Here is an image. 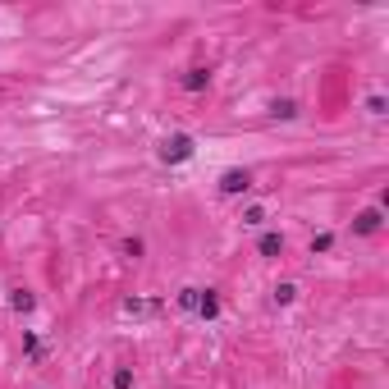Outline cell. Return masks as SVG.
<instances>
[{
	"label": "cell",
	"mask_w": 389,
	"mask_h": 389,
	"mask_svg": "<svg viewBox=\"0 0 389 389\" xmlns=\"http://www.w3.org/2000/svg\"><path fill=\"white\" fill-rule=\"evenodd\" d=\"M188 156H192V138H188V133H174V138L161 142V161L165 165H179V161H188Z\"/></svg>",
	"instance_id": "cell-1"
},
{
	"label": "cell",
	"mask_w": 389,
	"mask_h": 389,
	"mask_svg": "<svg viewBox=\"0 0 389 389\" xmlns=\"http://www.w3.org/2000/svg\"><path fill=\"white\" fill-rule=\"evenodd\" d=\"M248 188H252L248 170H225V174H220V192H229V197H234V192H248Z\"/></svg>",
	"instance_id": "cell-2"
},
{
	"label": "cell",
	"mask_w": 389,
	"mask_h": 389,
	"mask_svg": "<svg viewBox=\"0 0 389 389\" xmlns=\"http://www.w3.org/2000/svg\"><path fill=\"white\" fill-rule=\"evenodd\" d=\"M376 229H380V211H376V206H371V211H362L357 220H352V234H376Z\"/></svg>",
	"instance_id": "cell-3"
},
{
	"label": "cell",
	"mask_w": 389,
	"mask_h": 389,
	"mask_svg": "<svg viewBox=\"0 0 389 389\" xmlns=\"http://www.w3.org/2000/svg\"><path fill=\"white\" fill-rule=\"evenodd\" d=\"M257 252H261V257H279V252H284V239H279V234H261Z\"/></svg>",
	"instance_id": "cell-4"
},
{
	"label": "cell",
	"mask_w": 389,
	"mask_h": 389,
	"mask_svg": "<svg viewBox=\"0 0 389 389\" xmlns=\"http://www.w3.org/2000/svg\"><path fill=\"white\" fill-rule=\"evenodd\" d=\"M124 312H128V316H147V312H161V302H142V298H128V302H124Z\"/></svg>",
	"instance_id": "cell-5"
},
{
	"label": "cell",
	"mask_w": 389,
	"mask_h": 389,
	"mask_svg": "<svg viewBox=\"0 0 389 389\" xmlns=\"http://www.w3.org/2000/svg\"><path fill=\"white\" fill-rule=\"evenodd\" d=\"M215 312H220V298H215V293L206 289V293H201V302H197V316H206V321H211Z\"/></svg>",
	"instance_id": "cell-6"
},
{
	"label": "cell",
	"mask_w": 389,
	"mask_h": 389,
	"mask_svg": "<svg viewBox=\"0 0 389 389\" xmlns=\"http://www.w3.org/2000/svg\"><path fill=\"white\" fill-rule=\"evenodd\" d=\"M206 83H211V74H206V69H188V78H183V88H188V92H201Z\"/></svg>",
	"instance_id": "cell-7"
},
{
	"label": "cell",
	"mask_w": 389,
	"mask_h": 389,
	"mask_svg": "<svg viewBox=\"0 0 389 389\" xmlns=\"http://www.w3.org/2000/svg\"><path fill=\"white\" fill-rule=\"evenodd\" d=\"M197 302H201V289H183V293H179V307H183V312H197Z\"/></svg>",
	"instance_id": "cell-8"
},
{
	"label": "cell",
	"mask_w": 389,
	"mask_h": 389,
	"mask_svg": "<svg viewBox=\"0 0 389 389\" xmlns=\"http://www.w3.org/2000/svg\"><path fill=\"white\" fill-rule=\"evenodd\" d=\"M10 307H14V312H32V293H23V289H14Z\"/></svg>",
	"instance_id": "cell-9"
},
{
	"label": "cell",
	"mask_w": 389,
	"mask_h": 389,
	"mask_svg": "<svg viewBox=\"0 0 389 389\" xmlns=\"http://www.w3.org/2000/svg\"><path fill=\"white\" fill-rule=\"evenodd\" d=\"M114 389H133V371H128V366L114 371Z\"/></svg>",
	"instance_id": "cell-10"
},
{
	"label": "cell",
	"mask_w": 389,
	"mask_h": 389,
	"mask_svg": "<svg viewBox=\"0 0 389 389\" xmlns=\"http://www.w3.org/2000/svg\"><path fill=\"white\" fill-rule=\"evenodd\" d=\"M330 248H335V234H316L312 239V252H330Z\"/></svg>",
	"instance_id": "cell-11"
},
{
	"label": "cell",
	"mask_w": 389,
	"mask_h": 389,
	"mask_svg": "<svg viewBox=\"0 0 389 389\" xmlns=\"http://www.w3.org/2000/svg\"><path fill=\"white\" fill-rule=\"evenodd\" d=\"M275 114H279V119H293V114H298V106H293V101H275Z\"/></svg>",
	"instance_id": "cell-12"
},
{
	"label": "cell",
	"mask_w": 389,
	"mask_h": 389,
	"mask_svg": "<svg viewBox=\"0 0 389 389\" xmlns=\"http://www.w3.org/2000/svg\"><path fill=\"white\" fill-rule=\"evenodd\" d=\"M293 298H298V289H293V284H279V289H275V302H293Z\"/></svg>",
	"instance_id": "cell-13"
},
{
	"label": "cell",
	"mask_w": 389,
	"mask_h": 389,
	"mask_svg": "<svg viewBox=\"0 0 389 389\" xmlns=\"http://www.w3.org/2000/svg\"><path fill=\"white\" fill-rule=\"evenodd\" d=\"M261 220H266V211H261V206H248V215H243V225H261Z\"/></svg>",
	"instance_id": "cell-14"
}]
</instances>
